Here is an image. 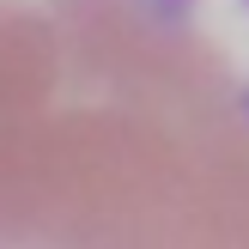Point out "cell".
<instances>
[{
	"mask_svg": "<svg viewBox=\"0 0 249 249\" xmlns=\"http://www.w3.org/2000/svg\"><path fill=\"white\" fill-rule=\"evenodd\" d=\"M152 12H158L164 24H182V18L195 12V0H152Z\"/></svg>",
	"mask_w": 249,
	"mask_h": 249,
	"instance_id": "1",
	"label": "cell"
},
{
	"mask_svg": "<svg viewBox=\"0 0 249 249\" xmlns=\"http://www.w3.org/2000/svg\"><path fill=\"white\" fill-rule=\"evenodd\" d=\"M237 116L249 122V85H243V91H237Z\"/></svg>",
	"mask_w": 249,
	"mask_h": 249,
	"instance_id": "2",
	"label": "cell"
},
{
	"mask_svg": "<svg viewBox=\"0 0 249 249\" xmlns=\"http://www.w3.org/2000/svg\"><path fill=\"white\" fill-rule=\"evenodd\" d=\"M243 6H249V0H243Z\"/></svg>",
	"mask_w": 249,
	"mask_h": 249,
	"instance_id": "3",
	"label": "cell"
}]
</instances>
